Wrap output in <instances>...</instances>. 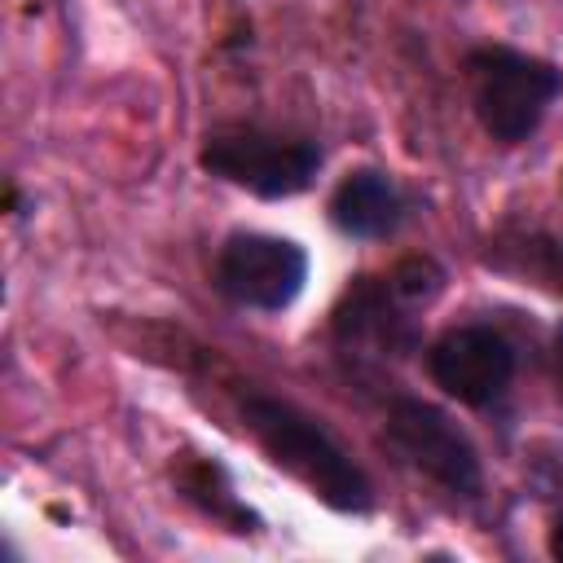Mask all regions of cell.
<instances>
[{"label": "cell", "mask_w": 563, "mask_h": 563, "mask_svg": "<svg viewBox=\"0 0 563 563\" xmlns=\"http://www.w3.org/2000/svg\"><path fill=\"white\" fill-rule=\"evenodd\" d=\"M242 422L251 427V435L260 440V449L286 475H295L312 497H321L330 510H343V515L374 510V484H369V475L299 405L277 400V396H264V391H246L242 396Z\"/></svg>", "instance_id": "obj_1"}, {"label": "cell", "mask_w": 563, "mask_h": 563, "mask_svg": "<svg viewBox=\"0 0 563 563\" xmlns=\"http://www.w3.org/2000/svg\"><path fill=\"white\" fill-rule=\"evenodd\" d=\"M466 79H471V106L479 128L501 145L528 141L563 92V70L554 62L510 44L471 48Z\"/></svg>", "instance_id": "obj_2"}, {"label": "cell", "mask_w": 563, "mask_h": 563, "mask_svg": "<svg viewBox=\"0 0 563 563\" xmlns=\"http://www.w3.org/2000/svg\"><path fill=\"white\" fill-rule=\"evenodd\" d=\"M198 163L216 180L273 202V198H295L317 180L321 145L308 136H286L255 123H220L202 136Z\"/></svg>", "instance_id": "obj_3"}, {"label": "cell", "mask_w": 563, "mask_h": 563, "mask_svg": "<svg viewBox=\"0 0 563 563\" xmlns=\"http://www.w3.org/2000/svg\"><path fill=\"white\" fill-rule=\"evenodd\" d=\"M387 449L418 471L422 479L440 484L453 497L475 501L484 493V466H479V449L475 440L431 400L418 396H396L387 405V422H383Z\"/></svg>", "instance_id": "obj_4"}, {"label": "cell", "mask_w": 563, "mask_h": 563, "mask_svg": "<svg viewBox=\"0 0 563 563\" xmlns=\"http://www.w3.org/2000/svg\"><path fill=\"white\" fill-rule=\"evenodd\" d=\"M303 282H308V251L290 238L255 233V229L229 233L211 264V286L229 303L255 308V312L290 308Z\"/></svg>", "instance_id": "obj_5"}, {"label": "cell", "mask_w": 563, "mask_h": 563, "mask_svg": "<svg viewBox=\"0 0 563 563\" xmlns=\"http://www.w3.org/2000/svg\"><path fill=\"white\" fill-rule=\"evenodd\" d=\"M427 374L457 405L484 409L515 383V347L493 325H453L427 347Z\"/></svg>", "instance_id": "obj_6"}, {"label": "cell", "mask_w": 563, "mask_h": 563, "mask_svg": "<svg viewBox=\"0 0 563 563\" xmlns=\"http://www.w3.org/2000/svg\"><path fill=\"white\" fill-rule=\"evenodd\" d=\"M413 308L391 277H356L334 308V343L361 361H405L418 352Z\"/></svg>", "instance_id": "obj_7"}, {"label": "cell", "mask_w": 563, "mask_h": 563, "mask_svg": "<svg viewBox=\"0 0 563 563\" xmlns=\"http://www.w3.org/2000/svg\"><path fill=\"white\" fill-rule=\"evenodd\" d=\"M409 216V198L400 194V185L378 172V167H356L347 172L334 194H330V224L343 233V238H361V242H374V238H387L400 229V220Z\"/></svg>", "instance_id": "obj_8"}, {"label": "cell", "mask_w": 563, "mask_h": 563, "mask_svg": "<svg viewBox=\"0 0 563 563\" xmlns=\"http://www.w3.org/2000/svg\"><path fill=\"white\" fill-rule=\"evenodd\" d=\"M488 246H493L488 251V264L497 273H510L523 286H541V290L563 295V238H550V233H510V238H497Z\"/></svg>", "instance_id": "obj_9"}, {"label": "cell", "mask_w": 563, "mask_h": 563, "mask_svg": "<svg viewBox=\"0 0 563 563\" xmlns=\"http://www.w3.org/2000/svg\"><path fill=\"white\" fill-rule=\"evenodd\" d=\"M176 484H180V493L198 506V510H207L216 523H229L233 532H251L260 519L233 497V484H229V475H224V466L220 462H207V457H194V462H185L180 466V475H176Z\"/></svg>", "instance_id": "obj_10"}, {"label": "cell", "mask_w": 563, "mask_h": 563, "mask_svg": "<svg viewBox=\"0 0 563 563\" xmlns=\"http://www.w3.org/2000/svg\"><path fill=\"white\" fill-rule=\"evenodd\" d=\"M545 545H550V554L563 563V510L554 515V523H550V541H545Z\"/></svg>", "instance_id": "obj_11"}, {"label": "cell", "mask_w": 563, "mask_h": 563, "mask_svg": "<svg viewBox=\"0 0 563 563\" xmlns=\"http://www.w3.org/2000/svg\"><path fill=\"white\" fill-rule=\"evenodd\" d=\"M554 356H559V378H563V325H559V334H554Z\"/></svg>", "instance_id": "obj_12"}]
</instances>
